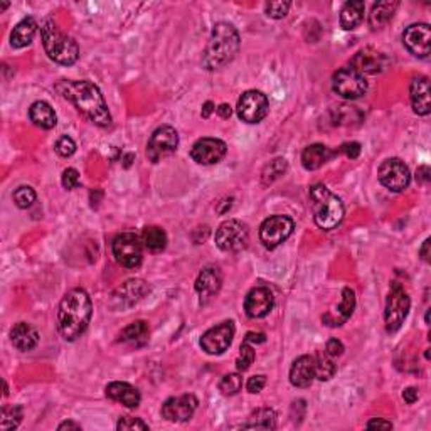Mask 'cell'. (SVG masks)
<instances>
[{
	"label": "cell",
	"mask_w": 431,
	"mask_h": 431,
	"mask_svg": "<svg viewBox=\"0 0 431 431\" xmlns=\"http://www.w3.org/2000/svg\"><path fill=\"white\" fill-rule=\"evenodd\" d=\"M56 89L78 108L81 115L98 127L112 125V115L103 93L91 81H59Z\"/></svg>",
	"instance_id": "obj_1"
},
{
	"label": "cell",
	"mask_w": 431,
	"mask_h": 431,
	"mask_svg": "<svg viewBox=\"0 0 431 431\" xmlns=\"http://www.w3.org/2000/svg\"><path fill=\"white\" fill-rule=\"evenodd\" d=\"M93 315L91 298L83 288H72L59 304L58 323L63 339L76 340L86 332Z\"/></svg>",
	"instance_id": "obj_2"
},
{
	"label": "cell",
	"mask_w": 431,
	"mask_h": 431,
	"mask_svg": "<svg viewBox=\"0 0 431 431\" xmlns=\"http://www.w3.org/2000/svg\"><path fill=\"white\" fill-rule=\"evenodd\" d=\"M240 34L236 27L228 22H217L212 29L211 37L202 56L204 67L209 71H217L228 66L236 58L240 51Z\"/></svg>",
	"instance_id": "obj_3"
},
{
	"label": "cell",
	"mask_w": 431,
	"mask_h": 431,
	"mask_svg": "<svg viewBox=\"0 0 431 431\" xmlns=\"http://www.w3.org/2000/svg\"><path fill=\"white\" fill-rule=\"evenodd\" d=\"M311 211H314L315 224L323 231H330L342 223L344 204L340 198L330 192L323 184H315L310 189Z\"/></svg>",
	"instance_id": "obj_4"
},
{
	"label": "cell",
	"mask_w": 431,
	"mask_h": 431,
	"mask_svg": "<svg viewBox=\"0 0 431 431\" xmlns=\"http://www.w3.org/2000/svg\"><path fill=\"white\" fill-rule=\"evenodd\" d=\"M41 37L46 54H48L54 63L63 64V66H71V64L78 61V42L72 39L71 36L64 34L54 20L48 19L41 25Z\"/></svg>",
	"instance_id": "obj_5"
},
{
	"label": "cell",
	"mask_w": 431,
	"mask_h": 431,
	"mask_svg": "<svg viewBox=\"0 0 431 431\" xmlns=\"http://www.w3.org/2000/svg\"><path fill=\"white\" fill-rule=\"evenodd\" d=\"M411 300H409L406 290L403 285L394 281L391 285V292L386 300V310H384V320H386V330L387 332H398L403 322L408 317Z\"/></svg>",
	"instance_id": "obj_6"
},
{
	"label": "cell",
	"mask_w": 431,
	"mask_h": 431,
	"mask_svg": "<svg viewBox=\"0 0 431 431\" xmlns=\"http://www.w3.org/2000/svg\"><path fill=\"white\" fill-rule=\"evenodd\" d=\"M113 256L118 264L127 270H135L142 264L143 246L140 238L134 233H123L115 238L113 241Z\"/></svg>",
	"instance_id": "obj_7"
},
{
	"label": "cell",
	"mask_w": 431,
	"mask_h": 431,
	"mask_svg": "<svg viewBox=\"0 0 431 431\" xmlns=\"http://www.w3.org/2000/svg\"><path fill=\"white\" fill-rule=\"evenodd\" d=\"M293 228H295V223L292 217L281 214L270 216L263 221L262 228H259V240L266 250H275L292 236Z\"/></svg>",
	"instance_id": "obj_8"
},
{
	"label": "cell",
	"mask_w": 431,
	"mask_h": 431,
	"mask_svg": "<svg viewBox=\"0 0 431 431\" xmlns=\"http://www.w3.org/2000/svg\"><path fill=\"white\" fill-rule=\"evenodd\" d=\"M332 89L345 100H357L368 91V81L351 66L340 67L332 78Z\"/></svg>",
	"instance_id": "obj_9"
},
{
	"label": "cell",
	"mask_w": 431,
	"mask_h": 431,
	"mask_svg": "<svg viewBox=\"0 0 431 431\" xmlns=\"http://www.w3.org/2000/svg\"><path fill=\"white\" fill-rule=\"evenodd\" d=\"M247 241H250V234L246 226L238 219L224 221L216 231V245L226 253H238L245 250Z\"/></svg>",
	"instance_id": "obj_10"
},
{
	"label": "cell",
	"mask_w": 431,
	"mask_h": 431,
	"mask_svg": "<svg viewBox=\"0 0 431 431\" xmlns=\"http://www.w3.org/2000/svg\"><path fill=\"white\" fill-rule=\"evenodd\" d=\"M179 147L177 130L170 125H162L153 131L150 140L147 143V157L148 160L157 164L165 157H170Z\"/></svg>",
	"instance_id": "obj_11"
},
{
	"label": "cell",
	"mask_w": 431,
	"mask_h": 431,
	"mask_svg": "<svg viewBox=\"0 0 431 431\" xmlns=\"http://www.w3.org/2000/svg\"><path fill=\"white\" fill-rule=\"evenodd\" d=\"M270 112V101L264 93L258 89H250L238 100V117L246 123H259Z\"/></svg>",
	"instance_id": "obj_12"
},
{
	"label": "cell",
	"mask_w": 431,
	"mask_h": 431,
	"mask_svg": "<svg viewBox=\"0 0 431 431\" xmlns=\"http://www.w3.org/2000/svg\"><path fill=\"white\" fill-rule=\"evenodd\" d=\"M379 182L391 192H403L408 189L411 182V174H409L408 165L401 159H387L384 160L378 172Z\"/></svg>",
	"instance_id": "obj_13"
},
{
	"label": "cell",
	"mask_w": 431,
	"mask_h": 431,
	"mask_svg": "<svg viewBox=\"0 0 431 431\" xmlns=\"http://www.w3.org/2000/svg\"><path fill=\"white\" fill-rule=\"evenodd\" d=\"M233 339L234 323L231 320H226V322H221L219 326L204 332V335L200 337V347H202V351L211 354V356H219V354L228 351L229 345L233 344Z\"/></svg>",
	"instance_id": "obj_14"
},
{
	"label": "cell",
	"mask_w": 431,
	"mask_h": 431,
	"mask_svg": "<svg viewBox=\"0 0 431 431\" xmlns=\"http://www.w3.org/2000/svg\"><path fill=\"white\" fill-rule=\"evenodd\" d=\"M198 409V398L194 394H182L177 398H169L162 404V416L172 423H184L194 416Z\"/></svg>",
	"instance_id": "obj_15"
},
{
	"label": "cell",
	"mask_w": 431,
	"mask_h": 431,
	"mask_svg": "<svg viewBox=\"0 0 431 431\" xmlns=\"http://www.w3.org/2000/svg\"><path fill=\"white\" fill-rule=\"evenodd\" d=\"M228 152V147L223 140L219 139H200L194 143L191 150L192 160L198 162L200 165H212L223 160V157Z\"/></svg>",
	"instance_id": "obj_16"
},
{
	"label": "cell",
	"mask_w": 431,
	"mask_h": 431,
	"mask_svg": "<svg viewBox=\"0 0 431 431\" xmlns=\"http://www.w3.org/2000/svg\"><path fill=\"white\" fill-rule=\"evenodd\" d=\"M349 66L356 70L359 75H379L387 67L386 54L374 48H364L357 51L356 56L351 59Z\"/></svg>",
	"instance_id": "obj_17"
},
{
	"label": "cell",
	"mask_w": 431,
	"mask_h": 431,
	"mask_svg": "<svg viewBox=\"0 0 431 431\" xmlns=\"http://www.w3.org/2000/svg\"><path fill=\"white\" fill-rule=\"evenodd\" d=\"M147 292L148 287L143 280H128L113 292L112 307L117 310L130 309V307L139 304Z\"/></svg>",
	"instance_id": "obj_18"
},
{
	"label": "cell",
	"mask_w": 431,
	"mask_h": 431,
	"mask_svg": "<svg viewBox=\"0 0 431 431\" xmlns=\"http://www.w3.org/2000/svg\"><path fill=\"white\" fill-rule=\"evenodd\" d=\"M431 31L428 24H413L403 34V44L413 56L428 58Z\"/></svg>",
	"instance_id": "obj_19"
},
{
	"label": "cell",
	"mask_w": 431,
	"mask_h": 431,
	"mask_svg": "<svg viewBox=\"0 0 431 431\" xmlns=\"http://www.w3.org/2000/svg\"><path fill=\"white\" fill-rule=\"evenodd\" d=\"M275 297L268 287H255L250 290L245 300V311L250 319H263L273 310Z\"/></svg>",
	"instance_id": "obj_20"
},
{
	"label": "cell",
	"mask_w": 431,
	"mask_h": 431,
	"mask_svg": "<svg viewBox=\"0 0 431 431\" xmlns=\"http://www.w3.org/2000/svg\"><path fill=\"white\" fill-rule=\"evenodd\" d=\"M223 287V273L217 266H206L195 280V292L199 293L200 304L206 305L219 293Z\"/></svg>",
	"instance_id": "obj_21"
},
{
	"label": "cell",
	"mask_w": 431,
	"mask_h": 431,
	"mask_svg": "<svg viewBox=\"0 0 431 431\" xmlns=\"http://www.w3.org/2000/svg\"><path fill=\"white\" fill-rule=\"evenodd\" d=\"M430 81L426 76H416L409 84V96H411V105L416 115L426 117L431 110L430 101Z\"/></svg>",
	"instance_id": "obj_22"
},
{
	"label": "cell",
	"mask_w": 431,
	"mask_h": 431,
	"mask_svg": "<svg viewBox=\"0 0 431 431\" xmlns=\"http://www.w3.org/2000/svg\"><path fill=\"white\" fill-rule=\"evenodd\" d=\"M106 396L130 409L139 408L140 401H142V396H140V392L135 386L120 381L110 382L108 386H106Z\"/></svg>",
	"instance_id": "obj_23"
},
{
	"label": "cell",
	"mask_w": 431,
	"mask_h": 431,
	"mask_svg": "<svg viewBox=\"0 0 431 431\" xmlns=\"http://www.w3.org/2000/svg\"><path fill=\"white\" fill-rule=\"evenodd\" d=\"M354 309H356V293L352 288L345 287L342 292V302L337 307L335 311H328L322 317L323 323L328 327H339L352 315Z\"/></svg>",
	"instance_id": "obj_24"
},
{
	"label": "cell",
	"mask_w": 431,
	"mask_h": 431,
	"mask_svg": "<svg viewBox=\"0 0 431 431\" xmlns=\"http://www.w3.org/2000/svg\"><path fill=\"white\" fill-rule=\"evenodd\" d=\"M315 379L314 356H300L290 368V382L297 387H309Z\"/></svg>",
	"instance_id": "obj_25"
},
{
	"label": "cell",
	"mask_w": 431,
	"mask_h": 431,
	"mask_svg": "<svg viewBox=\"0 0 431 431\" xmlns=\"http://www.w3.org/2000/svg\"><path fill=\"white\" fill-rule=\"evenodd\" d=\"M11 340L17 351L29 352L39 344V334H37V330L31 326V323L19 322L12 327Z\"/></svg>",
	"instance_id": "obj_26"
},
{
	"label": "cell",
	"mask_w": 431,
	"mask_h": 431,
	"mask_svg": "<svg viewBox=\"0 0 431 431\" xmlns=\"http://www.w3.org/2000/svg\"><path fill=\"white\" fill-rule=\"evenodd\" d=\"M334 155L330 148L323 143H311L302 153V164L307 170H317L326 165L330 157Z\"/></svg>",
	"instance_id": "obj_27"
},
{
	"label": "cell",
	"mask_w": 431,
	"mask_h": 431,
	"mask_svg": "<svg viewBox=\"0 0 431 431\" xmlns=\"http://www.w3.org/2000/svg\"><path fill=\"white\" fill-rule=\"evenodd\" d=\"M37 32V22L32 17H25L15 25L14 31L11 34V46L14 49H22L29 46Z\"/></svg>",
	"instance_id": "obj_28"
},
{
	"label": "cell",
	"mask_w": 431,
	"mask_h": 431,
	"mask_svg": "<svg viewBox=\"0 0 431 431\" xmlns=\"http://www.w3.org/2000/svg\"><path fill=\"white\" fill-rule=\"evenodd\" d=\"M366 6L361 0H352V2L344 4L342 11H340V25L345 31H354L362 24L364 20Z\"/></svg>",
	"instance_id": "obj_29"
},
{
	"label": "cell",
	"mask_w": 431,
	"mask_h": 431,
	"mask_svg": "<svg viewBox=\"0 0 431 431\" xmlns=\"http://www.w3.org/2000/svg\"><path fill=\"white\" fill-rule=\"evenodd\" d=\"M29 117H31V122L34 125L44 128V130H51V128L56 127L58 117L54 113L53 106L46 101H36V103L31 105L29 108Z\"/></svg>",
	"instance_id": "obj_30"
},
{
	"label": "cell",
	"mask_w": 431,
	"mask_h": 431,
	"mask_svg": "<svg viewBox=\"0 0 431 431\" xmlns=\"http://www.w3.org/2000/svg\"><path fill=\"white\" fill-rule=\"evenodd\" d=\"M148 332H150L148 330V323L143 322V320H136V322L123 328L118 340L123 344H130L139 347V345H143L148 340Z\"/></svg>",
	"instance_id": "obj_31"
},
{
	"label": "cell",
	"mask_w": 431,
	"mask_h": 431,
	"mask_svg": "<svg viewBox=\"0 0 431 431\" xmlns=\"http://www.w3.org/2000/svg\"><path fill=\"white\" fill-rule=\"evenodd\" d=\"M399 7L398 2H379L374 4L373 11L369 14V25L373 29H381L386 25L394 15L396 8Z\"/></svg>",
	"instance_id": "obj_32"
},
{
	"label": "cell",
	"mask_w": 431,
	"mask_h": 431,
	"mask_svg": "<svg viewBox=\"0 0 431 431\" xmlns=\"http://www.w3.org/2000/svg\"><path fill=\"white\" fill-rule=\"evenodd\" d=\"M243 428L251 430H275L276 428V413L270 408L256 409L250 416V421L243 425Z\"/></svg>",
	"instance_id": "obj_33"
},
{
	"label": "cell",
	"mask_w": 431,
	"mask_h": 431,
	"mask_svg": "<svg viewBox=\"0 0 431 431\" xmlns=\"http://www.w3.org/2000/svg\"><path fill=\"white\" fill-rule=\"evenodd\" d=\"M143 245L148 251L152 253H160V251L165 250L167 246V234L159 226H148V228L143 229L142 234Z\"/></svg>",
	"instance_id": "obj_34"
},
{
	"label": "cell",
	"mask_w": 431,
	"mask_h": 431,
	"mask_svg": "<svg viewBox=\"0 0 431 431\" xmlns=\"http://www.w3.org/2000/svg\"><path fill=\"white\" fill-rule=\"evenodd\" d=\"M315 361V378L320 381H330L337 373V364L334 357H330L326 351H320L314 356Z\"/></svg>",
	"instance_id": "obj_35"
},
{
	"label": "cell",
	"mask_w": 431,
	"mask_h": 431,
	"mask_svg": "<svg viewBox=\"0 0 431 431\" xmlns=\"http://www.w3.org/2000/svg\"><path fill=\"white\" fill-rule=\"evenodd\" d=\"M287 160L285 159H275L271 160L270 164L266 165V167L263 169V174H262V181L263 184H273L275 181H278V179L283 176L285 172H287Z\"/></svg>",
	"instance_id": "obj_36"
},
{
	"label": "cell",
	"mask_w": 431,
	"mask_h": 431,
	"mask_svg": "<svg viewBox=\"0 0 431 431\" xmlns=\"http://www.w3.org/2000/svg\"><path fill=\"white\" fill-rule=\"evenodd\" d=\"M22 421V408L20 406H6L2 409V420H0V430H15Z\"/></svg>",
	"instance_id": "obj_37"
},
{
	"label": "cell",
	"mask_w": 431,
	"mask_h": 431,
	"mask_svg": "<svg viewBox=\"0 0 431 431\" xmlns=\"http://www.w3.org/2000/svg\"><path fill=\"white\" fill-rule=\"evenodd\" d=\"M243 387V378L240 373H229L226 374L219 382V391L224 396H234L241 391Z\"/></svg>",
	"instance_id": "obj_38"
},
{
	"label": "cell",
	"mask_w": 431,
	"mask_h": 431,
	"mask_svg": "<svg viewBox=\"0 0 431 431\" xmlns=\"http://www.w3.org/2000/svg\"><path fill=\"white\" fill-rule=\"evenodd\" d=\"M14 202L17 207L27 209L36 202V191L29 186H20L17 187L14 192Z\"/></svg>",
	"instance_id": "obj_39"
},
{
	"label": "cell",
	"mask_w": 431,
	"mask_h": 431,
	"mask_svg": "<svg viewBox=\"0 0 431 431\" xmlns=\"http://www.w3.org/2000/svg\"><path fill=\"white\" fill-rule=\"evenodd\" d=\"M255 357H256V354H255L253 345L247 342V340H245V342L241 344L240 356H238V359H236L238 371H240V373H245V371L250 369L251 364L255 362Z\"/></svg>",
	"instance_id": "obj_40"
},
{
	"label": "cell",
	"mask_w": 431,
	"mask_h": 431,
	"mask_svg": "<svg viewBox=\"0 0 431 431\" xmlns=\"http://www.w3.org/2000/svg\"><path fill=\"white\" fill-rule=\"evenodd\" d=\"M290 7H292V4L290 2H266V6H264V12H266L268 17H271V19H283L285 15L288 14Z\"/></svg>",
	"instance_id": "obj_41"
},
{
	"label": "cell",
	"mask_w": 431,
	"mask_h": 431,
	"mask_svg": "<svg viewBox=\"0 0 431 431\" xmlns=\"http://www.w3.org/2000/svg\"><path fill=\"white\" fill-rule=\"evenodd\" d=\"M56 152H58V155H61V157H71L72 153L76 152V143H75V140L71 139V136H67V135H64V136H61V139L58 140L56 142Z\"/></svg>",
	"instance_id": "obj_42"
},
{
	"label": "cell",
	"mask_w": 431,
	"mask_h": 431,
	"mask_svg": "<svg viewBox=\"0 0 431 431\" xmlns=\"http://www.w3.org/2000/svg\"><path fill=\"white\" fill-rule=\"evenodd\" d=\"M117 430H148V425L143 423L140 418L123 416L117 423Z\"/></svg>",
	"instance_id": "obj_43"
},
{
	"label": "cell",
	"mask_w": 431,
	"mask_h": 431,
	"mask_svg": "<svg viewBox=\"0 0 431 431\" xmlns=\"http://www.w3.org/2000/svg\"><path fill=\"white\" fill-rule=\"evenodd\" d=\"M61 182H63V187L67 191H72L76 189V187L79 186V174L76 169H66L63 172V177H61Z\"/></svg>",
	"instance_id": "obj_44"
},
{
	"label": "cell",
	"mask_w": 431,
	"mask_h": 431,
	"mask_svg": "<svg viewBox=\"0 0 431 431\" xmlns=\"http://www.w3.org/2000/svg\"><path fill=\"white\" fill-rule=\"evenodd\" d=\"M264 386H266V378H264L263 374L251 375L246 382V390L247 392H251V394H258V392H262Z\"/></svg>",
	"instance_id": "obj_45"
},
{
	"label": "cell",
	"mask_w": 431,
	"mask_h": 431,
	"mask_svg": "<svg viewBox=\"0 0 431 431\" xmlns=\"http://www.w3.org/2000/svg\"><path fill=\"white\" fill-rule=\"evenodd\" d=\"M344 351H345V347H344V344L340 342L339 339H330L327 342V345H326V352L328 354V356L330 357H340L344 354Z\"/></svg>",
	"instance_id": "obj_46"
},
{
	"label": "cell",
	"mask_w": 431,
	"mask_h": 431,
	"mask_svg": "<svg viewBox=\"0 0 431 431\" xmlns=\"http://www.w3.org/2000/svg\"><path fill=\"white\" fill-rule=\"evenodd\" d=\"M340 150H342L345 155L349 157V159H357V157L361 155V143H357V142L344 143L342 147H340Z\"/></svg>",
	"instance_id": "obj_47"
},
{
	"label": "cell",
	"mask_w": 431,
	"mask_h": 431,
	"mask_svg": "<svg viewBox=\"0 0 431 431\" xmlns=\"http://www.w3.org/2000/svg\"><path fill=\"white\" fill-rule=\"evenodd\" d=\"M368 428L369 430H391L392 428V423H391V421L379 420V418H374V420H371L369 423H368Z\"/></svg>",
	"instance_id": "obj_48"
},
{
	"label": "cell",
	"mask_w": 431,
	"mask_h": 431,
	"mask_svg": "<svg viewBox=\"0 0 431 431\" xmlns=\"http://www.w3.org/2000/svg\"><path fill=\"white\" fill-rule=\"evenodd\" d=\"M418 398H420V391L416 390V387H406V390L403 391V399L406 401L408 404H413V403H416L418 401Z\"/></svg>",
	"instance_id": "obj_49"
},
{
	"label": "cell",
	"mask_w": 431,
	"mask_h": 431,
	"mask_svg": "<svg viewBox=\"0 0 431 431\" xmlns=\"http://www.w3.org/2000/svg\"><path fill=\"white\" fill-rule=\"evenodd\" d=\"M416 181L421 182V184H428V182H430V167H428V165H421V167H418Z\"/></svg>",
	"instance_id": "obj_50"
},
{
	"label": "cell",
	"mask_w": 431,
	"mask_h": 431,
	"mask_svg": "<svg viewBox=\"0 0 431 431\" xmlns=\"http://www.w3.org/2000/svg\"><path fill=\"white\" fill-rule=\"evenodd\" d=\"M245 340L250 344H263L266 340V335L262 334V332H250V334H246Z\"/></svg>",
	"instance_id": "obj_51"
},
{
	"label": "cell",
	"mask_w": 431,
	"mask_h": 431,
	"mask_svg": "<svg viewBox=\"0 0 431 431\" xmlns=\"http://www.w3.org/2000/svg\"><path fill=\"white\" fill-rule=\"evenodd\" d=\"M217 110V115H219L221 118H229L233 115V110H231V106H229L228 103H223V105H219V108H216Z\"/></svg>",
	"instance_id": "obj_52"
},
{
	"label": "cell",
	"mask_w": 431,
	"mask_h": 431,
	"mask_svg": "<svg viewBox=\"0 0 431 431\" xmlns=\"http://www.w3.org/2000/svg\"><path fill=\"white\" fill-rule=\"evenodd\" d=\"M214 103H212V101H206V103H204V106H202V112H200V115H202V118H209L211 117V113L214 112Z\"/></svg>",
	"instance_id": "obj_53"
},
{
	"label": "cell",
	"mask_w": 431,
	"mask_h": 431,
	"mask_svg": "<svg viewBox=\"0 0 431 431\" xmlns=\"http://www.w3.org/2000/svg\"><path fill=\"white\" fill-rule=\"evenodd\" d=\"M58 430L59 431H63V430H81V425H78V423H75V421H64V423H61L58 426Z\"/></svg>",
	"instance_id": "obj_54"
},
{
	"label": "cell",
	"mask_w": 431,
	"mask_h": 431,
	"mask_svg": "<svg viewBox=\"0 0 431 431\" xmlns=\"http://www.w3.org/2000/svg\"><path fill=\"white\" fill-rule=\"evenodd\" d=\"M420 255H421V258L425 259V262H430V238L423 243V246H421Z\"/></svg>",
	"instance_id": "obj_55"
}]
</instances>
